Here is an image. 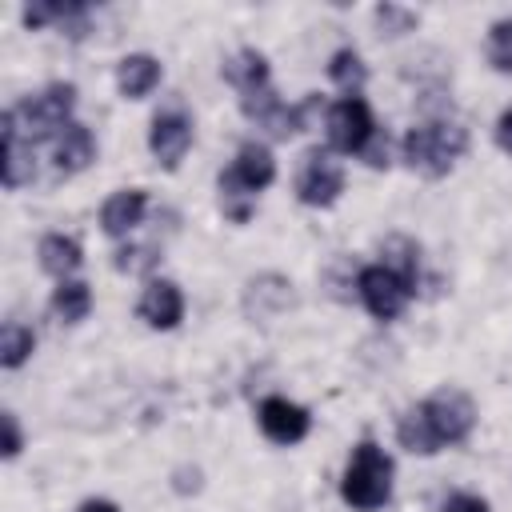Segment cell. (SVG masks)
<instances>
[{
	"label": "cell",
	"mask_w": 512,
	"mask_h": 512,
	"mask_svg": "<svg viewBox=\"0 0 512 512\" xmlns=\"http://www.w3.org/2000/svg\"><path fill=\"white\" fill-rule=\"evenodd\" d=\"M472 428H476V404L460 388H440L400 416L396 440L408 452L432 456L448 444H464L472 436Z\"/></svg>",
	"instance_id": "6da1fadb"
},
{
	"label": "cell",
	"mask_w": 512,
	"mask_h": 512,
	"mask_svg": "<svg viewBox=\"0 0 512 512\" xmlns=\"http://www.w3.org/2000/svg\"><path fill=\"white\" fill-rule=\"evenodd\" d=\"M272 180H276L272 152L264 144H256V140L240 144V152L228 164V172H220V204H224V216L236 220V224H244L252 216L256 192H264Z\"/></svg>",
	"instance_id": "7a4b0ae2"
},
{
	"label": "cell",
	"mask_w": 512,
	"mask_h": 512,
	"mask_svg": "<svg viewBox=\"0 0 512 512\" xmlns=\"http://www.w3.org/2000/svg\"><path fill=\"white\" fill-rule=\"evenodd\" d=\"M72 108H76V88L72 84H48L44 92L20 100L16 108H8L0 116V132H12V136H28V144L36 140H56L68 124H72Z\"/></svg>",
	"instance_id": "3957f363"
},
{
	"label": "cell",
	"mask_w": 512,
	"mask_h": 512,
	"mask_svg": "<svg viewBox=\"0 0 512 512\" xmlns=\"http://www.w3.org/2000/svg\"><path fill=\"white\" fill-rule=\"evenodd\" d=\"M468 148V132L452 120H428V124H416L408 128V136L400 140V160L420 172V176H448L456 168V160L464 156Z\"/></svg>",
	"instance_id": "277c9868"
},
{
	"label": "cell",
	"mask_w": 512,
	"mask_h": 512,
	"mask_svg": "<svg viewBox=\"0 0 512 512\" xmlns=\"http://www.w3.org/2000/svg\"><path fill=\"white\" fill-rule=\"evenodd\" d=\"M340 496L356 512H376L392 496V456L376 440H360L344 464Z\"/></svg>",
	"instance_id": "5b68a950"
},
{
	"label": "cell",
	"mask_w": 512,
	"mask_h": 512,
	"mask_svg": "<svg viewBox=\"0 0 512 512\" xmlns=\"http://www.w3.org/2000/svg\"><path fill=\"white\" fill-rule=\"evenodd\" d=\"M324 132H328V148L344 152V156H360L372 136H376V120L364 96H340L328 116H324Z\"/></svg>",
	"instance_id": "8992f818"
},
{
	"label": "cell",
	"mask_w": 512,
	"mask_h": 512,
	"mask_svg": "<svg viewBox=\"0 0 512 512\" xmlns=\"http://www.w3.org/2000/svg\"><path fill=\"white\" fill-rule=\"evenodd\" d=\"M344 192V168L332 156V148H308L296 172V196L308 208H328Z\"/></svg>",
	"instance_id": "52a82bcc"
},
{
	"label": "cell",
	"mask_w": 512,
	"mask_h": 512,
	"mask_svg": "<svg viewBox=\"0 0 512 512\" xmlns=\"http://www.w3.org/2000/svg\"><path fill=\"white\" fill-rule=\"evenodd\" d=\"M356 292L364 300V308L376 316V320H396L408 304V296H416V288L388 264H368L360 268L356 276Z\"/></svg>",
	"instance_id": "ba28073f"
},
{
	"label": "cell",
	"mask_w": 512,
	"mask_h": 512,
	"mask_svg": "<svg viewBox=\"0 0 512 512\" xmlns=\"http://www.w3.org/2000/svg\"><path fill=\"white\" fill-rule=\"evenodd\" d=\"M192 148V120L180 112V108H168V112H156L152 116V128H148V152L156 156L160 168H180L184 152Z\"/></svg>",
	"instance_id": "9c48e42d"
},
{
	"label": "cell",
	"mask_w": 512,
	"mask_h": 512,
	"mask_svg": "<svg viewBox=\"0 0 512 512\" xmlns=\"http://www.w3.org/2000/svg\"><path fill=\"white\" fill-rule=\"evenodd\" d=\"M256 420H260V432L272 440V444H300L304 436H308V428H312V416H308V408H300L296 400H288V396H268L264 404H260V412H256Z\"/></svg>",
	"instance_id": "30bf717a"
},
{
	"label": "cell",
	"mask_w": 512,
	"mask_h": 512,
	"mask_svg": "<svg viewBox=\"0 0 512 512\" xmlns=\"http://www.w3.org/2000/svg\"><path fill=\"white\" fill-rule=\"evenodd\" d=\"M136 312H140V320L148 328L168 332V328H176L184 320V292L172 280H148V288L140 292Z\"/></svg>",
	"instance_id": "8fae6325"
},
{
	"label": "cell",
	"mask_w": 512,
	"mask_h": 512,
	"mask_svg": "<svg viewBox=\"0 0 512 512\" xmlns=\"http://www.w3.org/2000/svg\"><path fill=\"white\" fill-rule=\"evenodd\" d=\"M96 160V140L84 124H68L56 140H52V164H56V176H76L84 172L88 164Z\"/></svg>",
	"instance_id": "7c38bea8"
},
{
	"label": "cell",
	"mask_w": 512,
	"mask_h": 512,
	"mask_svg": "<svg viewBox=\"0 0 512 512\" xmlns=\"http://www.w3.org/2000/svg\"><path fill=\"white\" fill-rule=\"evenodd\" d=\"M144 208H148V196L140 188H124V192H112L100 208V228L104 236H128L140 220H144Z\"/></svg>",
	"instance_id": "4fadbf2b"
},
{
	"label": "cell",
	"mask_w": 512,
	"mask_h": 512,
	"mask_svg": "<svg viewBox=\"0 0 512 512\" xmlns=\"http://www.w3.org/2000/svg\"><path fill=\"white\" fill-rule=\"evenodd\" d=\"M160 76H164L160 72V60L148 56V52H132V56H124L116 64V88H120L124 100H144L160 84Z\"/></svg>",
	"instance_id": "5bb4252c"
},
{
	"label": "cell",
	"mask_w": 512,
	"mask_h": 512,
	"mask_svg": "<svg viewBox=\"0 0 512 512\" xmlns=\"http://www.w3.org/2000/svg\"><path fill=\"white\" fill-rule=\"evenodd\" d=\"M40 256V268L56 280H72V272L84 264V252H80V240L76 236H64V232H48L36 248Z\"/></svg>",
	"instance_id": "9a60e30c"
},
{
	"label": "cell",
	"mask_w": 512,
	"mask_h": 512,
	"mask_svg": "<svg viewBox=\"0 0 512 512\" xmlns=\"http://www.w3.org/2000/svg\"><path fill=\"white\" fill-rule=\"evenodd\" d=\"M224 80H228L240 96L260 92V88H272V80H268V60H264L256 48H240L232 60H224Z\"/></svg>",
	"instance_id": "2e32d148"
},
{
	"label": "cell",
	"mask_w": 512,
	"mask_h": 512,
	"mask_svg": "<svg viewBox=\"0 0 512 512\" xmlns=\"http://www.w3.org/2000/svg\"><path fill=\"white\" fill-rule=\"evenodd\" d=\"M52 312L56 320L64 324H80L88 312H92V292L84 280H60L56 292H52Z\"/></svg>",
	"instance_id": "e0dca14e"
},
{
	"label": "cell",
	"mask_w": 512,
	"mask_h": 512,
	"mask_svg": "<svg viewBox=\"0 0 512 512\" xmlns=\"http://www.w3.org/2000/svg\"><path fill=\"white\" fill-rule=\"evenodd\" d=\"M4 136V188H20L36 176V164H32V144L12 136V132H0Z\"/></svg>",
	"instance_id": "ac0fdd59"
},
{
	"label": "cell",
	"mask_w": 512,
	"mask_h": 512,
	"mask_svg": "<svg viewBox=\"0 0 512 512\" xmlns=\"http://www.w3.org/2000/svg\"><path fill=\"white\" fill-rule=\"evenodd\" d=\"M328 76H332V84L344 88L348 96H360V88H364V80H368V68H364V60H360L356 48H340V52H332V60H328Z\"/></svg>",
	"instance_id": "d6986e66"
},
{
	"label": "cell",
	"mask_w": 512,
	"mask_h": 512,
	"mask_svg": "<svg viewBox=\"0 0 512 512\" xmlns=\"http://www.w3.org/2000/svg\"><path fill=\"white\" fill-rule=\"evenodd\" d=\"M32 348H36V336H32L28 324L8 320V324L0 328V364H4V368H20V364L32 356Z\"/></svg>",
	"instance_id": "ffe728a7"
},
{
	"label": "cell",
	"mask_w": 512,
	"mask_h": 512,
	"mask_svg": "<svg viewBox=\"0 0 512 512\" xmlns=\"http://www.w3.org/2000/svg\"><path fill=\"white\" fill-rule=\"evenodd\" d=\"M488 64L496 72H512V20H496L488 28Z\"/></svg>",
	"instance_id": "44dd1931"
},
{
	"label": "cell",
	"mask_w": 512,
	"mask_h": 512,
	"mask_svg": "<svg viewBox=\"0 0 512 512\" xmlns=\"http://www.w3.org/2000/svg\"><path fill=\"white\" fill-rule=\"evenodd\" d=\"M376 24L384 28V36H404V32H412L416 12L400 8V4H380V8H376Z\"/></svg>",
	"instance_id": "7402d4cb"
},
{
	"label": "cell",
	"mask_w": 512,
	"mask_h": 512,
	"mask_svg": "<svg viewBox=\"0 0 512 512\" xmlns=\"http://www.w3.org/2000/svg\"><path fill=\"white\" fill-rule=\"evenodd\" d=\"M0 428H4V460H12V456L24 448L20 424H16V416H12V412H4V416H0Z\"/></svg>",
	"instance_id": "603a6c76"
},
{
	"label": "cell",
	"mask_w": 512,
	"mask_h": 512,
	"mask_svg": "<svg viewBox=\"0 0 512 512\" xmlns=\"http://www.w3.org/2000/svg\"><path fill=\"white\" fill-rule=\"evenodd\" d=\"M360 156H364V164L384 168V164H388V136H380V132H376V136H372V144H368Z\"/></svg>",
	"instance_id": "cb8c5ba5"
},
{
	"label": "cell",
	"mask_w": 512,
	"mask_h": 512,
	"mask_svg": "<svg viewBox=\"0 0 512 512\" xmlns=\"http://www.w3.org/2000/svg\"><path fill=\"white\" fill-rule=\"evenodd\" d=\"M444 512H488V504H484L480 496H472V492H456V496L444 504Z\"/></svg>",
	"instance_id": "d4e9b609"
},
{
	"label": "cell",
	"mask_w": 512,
	"mask_h": 512,
	"mask_svg": "<svg viewBox=\"0 0 512 512\" xmlns=\"http://www.w3.org/2000/svg\"><path fill=\"white\" fill-rule=\"evenodd\" d=\"M496 148L504 156H512V108H504L500 120H496Z\"/></svg>",
	"instance_id": "484cf974"
},
{
	"label": "cell",
	"mask_w": 512,
	"mask_h": 512,
	"mask_svg": "<svg viewBox=\"0 0 512 512\" xmlns=\"http://www.w3.org/2000/svg\"><path fill=\"white\" fill-rule=\"evenodd\" d=\"M80 512H120V508H116L112 500H84Z\"/></svg>",
	"instance_id": "4316f807"
}]
</instances>
